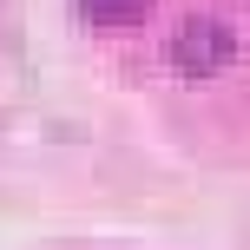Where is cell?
<instances>
[{"label": "cell", "mask_w": 250, "mask_h": 250, "mask_svg": "<svg viewBox=\"0 0 250 250\" xmlns=\"http://www.w3.org/2000/svg\"><path fill=\"white\" fill-rule=\"evenodd\" d=\"M79 7H86V20H99V26H132V20L151 13V0H79Z\"/></svg>", "instance_id": "1"}]
</instances>
